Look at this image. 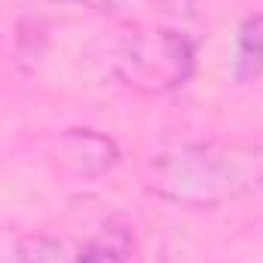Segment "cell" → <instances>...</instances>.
<instances>
[{
    "mask_svg": "<svg viewBox=\"0 0 263 263\" xmlns=\"http://www.w3.org/2000/svg\"><path fill=\"white\" fill-rule=\"evenodd\" d=\"M236 77L239 80L263 77V15H254L242 25L236 49Z\"/></svg>",
    "mask_w": 263,
    "mask_h": 263,
    "instance_id": "cell-4",
    "label": "cell"
},
{
    "mask_svg": "<svg viewBox=\"0 0 263 263\" xmlns=\"http://www.w3.org/2000/svg\"><path fill=\"white\" fill-rule=\"evenodd\" d=\"M9 263H77V251H70L65 242L34 233L15 242Z\"/></svg>",
    "mask_w": 263,
    "mask_h": 263,
    "instance_id": "cell-3",
    "label": "cell"
},
{
    "mask_svg": "<svg viewBox=\"0 0 263 263\" xmlns=\"http://www.w3.org/2000/svg\"><path fill=\"white\" fill-rule=\"evenodd\" d=\"M62 3H83V6H92V9H101V12H114L126 0H62Z\"/></svg>",
    "mask_w": 263,
    "mask_h": 263,
    "instance_id": "cell-6",
    "label": "cell"
},
{
    "mask_svg": "<svg viewBox=\"0 0 263 263\" xmlns=\"http://www.w3.org/2000/svg\"><path fill=\"white\" fill-rule=\"evenodd\" d=\"M114 73L138 92H172L184 86L196 65V46L187 34L168 28H138L114 46Z\"/></svg>",
    "mask_w": 263,
    "mask_h": 263,
    "instance_id": "cell-2",
    "label": "cell"
},
{
    "mask_svg": "<svg viewBox=\"0 0 263 263\" xmlns=\"http://www.w3.org/2000/svg\"><path fill=\"white\" fill-rule=\"evenodd\" d=\"M147 187L190 208H214L263 193V141L211 138L175 147L150 162Z\"/></svg>",
    "mask_w": 263,
    "mask_h": 263,
    "instance_id": "cell-1",
    "label": "cell"
},
{
    "mask_svg": "<svg viewBox=\"0 0 263 263\" xmlns=\"http://www.w3.org/2000/svg\"><path fill=\"white\" fill-rule=\"evenodd\" d=\"M159 3H162V6H168V9H172V12H178V15L193 9V0H159Z\"/></svg>",
    "mask_w": 263,
    "mask_h": 263,
    "instance_id": "cell-7",
    "label": "cell"
},
{
    "mask_svg": "<svg viewBox=\"0 0 263 263\" xmlns=\"http://www.w3.org/2000/svg\"><path fill=\"white\" fill-rule=\"evenodd\" d=\"M132 245L123 230H104L77 248V263H129Z\"/></svg>",
    "mask_w": 263,
    "mask_h": 263,
    "instance_id": "cell-5",
    "label": "cell"
}]
</instances>
